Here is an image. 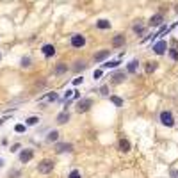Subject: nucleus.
Returning a JSON list of instances; mask_svg holds the SVG:
<instances>
[{
	"mask_svg": "<svg viewBox=\"0 0 178 178\" xmlns=\"http://www.w3.org/2000/svg\"><path fill=\"white\" fill-rule=\"evenodd\" d=\"M54 166H55V162L52 160V159H45V160H41L38 164V171L41 173V175H48V173H52Z\"/></svg>",
	"mask_w": 178,
	"mask_h": 178,
	"instance_id": "1",
	"label": "nucleus"
},
{
	"mask_svg": "<svg viewBox=\"0 0 178 178\" xmlns=\"http://www.w3.org/2000/svg\"><path fill=\"white\" fill-rule=\"evenodd\" d=\"M159 121H160L164 127H167V128L175 127V118H173V114L169 111H162L160 116H159Z\"/></svg>",
	"mask_w": 178,
	"mask_h": 178,
	"instance_id": "2",
	"label": "nucleus"
},
{
	"mask_svg": "<svg viewBox=\"0 0 178 178\" xmlns=\"http://www.w3.org/2000/svg\"><path fill=\"white\" fill-rule=\"evenodd\" d=\"M91 107H93V100H91V98H80V100L77 102V107H75V109H77L78 114H84V112H87Z\"/></svg>",
	"mask_w": 178,
	"mask_h": 178,
	"instance_id": "3",
	"label": "nucleus"
},
{
	"mask_svg": "<svg viewBox=\"0 0 178 178\" xmlns=\"http://www.w3.org/2000/svg\"><path fill=\"white\" fill-rule=\"evenodd\" d=\"M70 43H71L73 48H82V46H86V38H84L82 34H73Z\"/></svg>",
	"mask_w": 178,
	"mask_h": 178,
	"instance_id": "4",
	"label": "nucleus"
},
{
	"mask_svg": "<svg viewBox=\"0 0 178 178\" xmlns=\"http://www.w3.org/2000/svg\"><path fill=\"white\" fill-rule=\"evenodd\" d=\"M32 157H34V150H32V148H25V150L20 151V162H22V164L30 162V160H32Z\"/></svg>",
	"mask_w": 178,
	"mask_h": 178,
	"instance_id": "5",
	"label": "nucleus"
},
{
	"mask_svg": "<svg viewBox=\"0 0 178 178\" xmlns=\"http://www.w3.org/2000/svg\"><path fill=\"white\" fill-rule=\"evenodd\" d=\"M151 50L155 52L157 55H164L166 50H167V43H166V41H157V43L151 46Z\"/></svg>",
	"mask_w": 178,
	"mask_h": 178,
	"instance_id": "6",
	"label": "nucleus"
},
{
	"mask_svg": "<svg viewBox=\"0 0 178 178\" xmlns=\"http://www.w3.org/2000/svg\"><path fill=\"white\" fill-rule=\"evenodd\" d=\"M64 151H73L71 143H57L55 144V153H64Z\"/></svg>",
	"mask_w": 178,
	"mask_h": 178,
	"instance_id": "7",
	"label": "nucleus"
},
{
	"mask_svg": "<svg viewBox=\"0 0 178 178\" xmlns=\"http://www.w3.org/2000/svg\"><path fill=\"white\" fill-rule=\"evenodd\" d=\"M109 55H111V50H100V52H96L95 55H93V61H95V62H102V61H105Z\"/></svg>",
	"mask_w": 178,
	"mask_h": 178,
	"instance_id": "8",
	"label": "nucleus"
},
{
	"mask_svg": "<svg viewBox=\"0 0 178 178\" xmlns=\"http://www.w3.org/2000/svg\"><path fill=\"white\" fill-rule=\"evenodd\" d=\"M125 43H127V38H125L123 34H116V36L112 38V46H114V48H119V46H123Z\"/></svg>",
	"mask_w": 178,
	"mask_h": 178,
	"instance_id": "9",
	"label": "nucleus"
},
{
	"mask_svg": "<svg viewBox=\"0 0 178 178\" xmlns=\"http://www.w3.org/2000/svg\"><path fill=\"white\" fill-rule=\"evenodd\" d=\"M162 23H164V16H162L160 13H157V14H153V16L150 18V25L151 27H160Z\"/></svg>",
	"mask_w": 178,
	"mask_h": 178,
	"instance_id": "10",
	"label": "nucleus"
},
{
	"mask_svg": "<svg viewBox=\"0 0 178 178\" xmlns=\"http://www.w3.org/2000/svg\"><path fill=\"white\" fill-rule=\"evenodd\" d=\"M41 52H43V55L45 57H54L55 55V46L54 45H43V48H41Z\"/></svg>",
	"mask_w": 178,
	"mask_h": 178,
	"instance_id": "11",
	"label": "nucleus"
},
{
	"mask_svg": "<svg viewBox=\"0 0 178 178\" xmlns=\"http://www.w3.org/2000/svg\"><path fill=\"white\" fill-rule=\"evenodd\" d=\"M111 78H112V84H121L127 80V71H116Z\"/></svg>",
	"mask_w": 178,
	"mask_h": 178,
	"instance_id": "12",
	"label": "nucleus"
},
{
	"mask_svg": "<svg viewBox=\"0 0 178 178\" xmlns=\"http://www.w3.org/2000/svg\"><path fill=\"white\" fill-rule=\"evenodd\" d=\"M118 148H119V151H123V153H128L130 151V148H132V144H130V141L128 139H119V143H118Z\"/></svg>",
	"mask_w": 178,
	"mask_h": 178,
	"instance_id": "13",
	"label": "nucleus"
},
{
	"mask_svg": "<svg viewBox=\"0 0 178 178\" xmlns=\"http://www.w3.org/2000/svg\"><path fill=\"white\" fill-rule=\"evenodd\" d=\"M55 121L59 123V125H66V123L70 121V112H68V111L59 112V114H57V118H55Z\"/></svg>",
	"mask_w": 178,
	"mask_h": 178,
	"instance_id": "14",
	"label": "nucleus"
},
{
	"mask_svg": "<svg viewBox=\"0 0 178 178\" xmlns=\"http://www.w3.org/2000/svg\"><path fill=\"white\" fill-rule=\"evenodd\" d=\"M68 70H70V68H68L66 62H57V64H55V70H54V73H55V75H64Z\"/></svg>",
	"mask_w": 178,
	"mask_h": 178,
	"instance_id": "15",
	"label": "nucleus"
},
{
	"mask_svg": "<svg viewBox=\"0 0 178 178\" xmlns=\"http://www.w3.org/2000/svg\"><path fill=\"white\" fill-rule=\"evenodd\" d=\"M157 68H159V62H157V61H148V62H146V66H144V70H146L148 75H151V73L157 71Z\"/></svg>",
	"mask_w": 178,
	"mask_h": 178,
	"instance_id": "16",
	"label": "nucleus"
},
{
	"mask_svg": "<svg viewBox=\"0 0 178 178\" xmlns=\"http://www.w3.org/2000/svg\"><path fill=\"white\" fill-rule=\"evenodd\" d=\"M132 30L137 34V36H143V34H144V30H146V27H144V23L137 22V23H134V25H132Z\"/></svg>",
	"mask_w": 178,
	"mask_h": 178,
	"instance_id": "17",
	"label": "nucleus"
},
{
	"mask_svg": "<svg viewBox=\"0 0 178 178\" xmlns=\"http://www.w3.org/2000/svg\"><path fill=\"white\" fill-rule=\"evenodd\" d=\"M137 68H139V61H137V59H132L127 66V73H137Z\"/></svg>",
	"mask_w": 178,
	"mask_h": 178,
	"instance_id": "18",
	"label": "nucleus"
},
{
	"mask_svg": "<svg viewBox=\"0 0 178 178\" xmlns=\"http://www.w3.org/2000/svg\"><path fill=\"white\" fill-rule=\"evenodd\" d=\"M96 29H100V30H107V29H111V22L102 18V20H98V22H96Z\"/></svg>",
	"mask_w": 178,
	"mask_h": 178,
	"instance_id": "19",
	"label": "nucleus"
},
{
	"mask_svg": "<svg viewBox=\"0 0 178 178\" xmlns=\"http://www.w3.org/2000/svg\"><path fill=\"white\" fill-rule=\"evenodd\" d=\"M86 68H87V64H86V61H77L75 62V66H73V71H84V70H86Z\"/></svg>",
	"mask_w": 178,
	"mask_h": 178,
	"instance_id": "20",
	"label": "nucleus"
},
{
	"mask_svg": "<svg viewBox=\"0 0 178 178\" xmlns=\"http://www.w3.org/2000/svg\"><path fill=\"white\" fill-rule=\"evenodd\" d=\"M57 139H59V132H57V130H52V132L46 135V141H48V143H57Z\"/></svg>",
	"mask_w": 178,
	"mask_h": 178,
	"instance_id": "21",
	"label": "nucleus"
},
{
	"mask_svg": "<svg viewBox=\"0 0 178 178\" xmlns=\"http://www.w3.org/2000/svg\"><path fill=\"white\" fill-rule=\"evenodd\" d=\"M20 66H22V68H30V66H32V59H30L29 55L22 57V61H20Z\"/></svg>",
	"mask_w": 178,
	"mask_h": 178,
	"instance_id": "22",
	"label": "nucleus"
},
{
	"mask_svg": "<svg viewBox=\"0 0 178 178\" xmlns=\"http://www.w3.org/2000/svg\"><path fill=\"white\" fill-rule=\"evenodd\" d=\"M38 123H39V118H38V116L27 118V125H29V127H34V125H38Z\"/></svg>",
	"mask_w": 178,
	"mask_h": 178,
	"instance_id": "23",
	"label": "nucleus"
},
{
	"mask_svg": "<svg viewBox=\"0 0 178 178\" xmlns=\"http://www.w3.org/2000/svg\"><path fill=\"white\" fill-rule=\"evenodd\" d=\"M111 102H112L116 107H123V100L119 98V96H111Z\"/></svg>",
	"mask_w": 178,
	"mask_h": 178,
	"instance_id": "24",
	"label": "nucleus"
},
{
	"mask_svg": "<svg viewBox=\"0 0 178 178\" xmlns=\"http://www.w3.org/2000/svg\"><path fill=\"white\" fill-rule=\"evenodd\" d=\"M118 64H119V61H107V62H103L102 66L103 68H116Z\"/></svg>",
	"mask_w": 178,
	"mask_h": 178,
	"instance_id": "25",
	"label": "nucleus"
},
{
	"mask_svg": "<svg viewBox=\"0 0 178 178\" xmlns=\"http://www.w3.org/2000/svg\"><path fill=\"white\" fill-rule=\"evenodd\" d=\"M46 100L48 102H57L59 100V95H57V93H50V95H46Z\"/></svg>",
	"mask_w": 178,
	"mask_h": 178,
	"instance_id": "26",
	"label": "nucleus"
},
{
	"mask_svg": "<svg viewBox=\"0 0 178 178\" xmlns=\"http://www.w3.org/2000/svg\"><path fill=\"white\" fill-rule=\"evenodd\" d=\"M68 178H82V175H80V171H78V169H73V171L68 175Z\"/></svg>",
	"mask_w": 178,
	"mask_h": 178,
	"instance_id": "27",
	"label": "nucleus"
},
{
	"mask_svg": "<svg viewBox=\"0 0 178 178\" xmlns=\"http://www.w3.org/2000/svg\"><path fill=\"white\" fill-rule=\"evenodd\" d=\"M169 57H171L173 61H178V50H175V48H171V50H169Z\"/></svg>",
	"mask_w": 178,
	"mask_h": 178,
	"instance_id": "28",
	"label": "nucleus"
},
{
	"mask_svg": "<svg viewBox=\"0 0 178 178\" xmlns=\"http://www.w3.org/2000/svg\"><path fill=\"white\" fill-rule=\"evenodd\" d=\"M100 95L102 96H109V86H102L100 87Z\"/></svg>",
	"mask_w": 178,
	"mask_h": 178,
	"instance_id": "29",
	"label": "nucleus"
},
{
	"mask_svg": "<svg viewBox=\"0 0 178 178\" xmlns=\"http://www.w3.org/2000/svg\"><path fill=\"white\" fill-rule=\"evenodd\" d=\"M25 125H16V127H14V132H25Z\"/></svg>",
	"mask_w": 178,
	"mask_h": 178,
	"instance_id": "30",
	"label": "nucleus"
},
{
	"mask_svg": "<svg viewBox=\"0 0 178 178\" xmlns=\"http://www.w3.org/2000/svg\"><path fill=\"white\" fill-rule=\"evenodd\" d=\"M73 93H75V91H71V89H68L66 93H64V100H68V98H71V96H73Z\"/></svg>",
	"mask_w": 178,
	"mask_h": 178,
	"instance_id": "31",
	"label": "nucleus"
},
{
	"mask_svg": "<svg viewBox=\"0 0 178 178\" xmlns=\"http://www.w3.org/2000/svg\"><path fill=\"white\" fill-rule=\"evenodd\" d=\"M169 176H171V178H178V169H171V171H169Z\"/></svg>",
	"mask_w": 178,
	"mask_h": 178,
	"instance_id": "32",
	"label": "nucleus"
},
{
	"mask_svg": "<svg viewBox=\"0 0 178 178\" xmlns=\"http://www.w3.org/2000/svg\"><path fill=\"white\" fill-rule=\"evenodd\" d=\"M84 82V78L82 77H77L75 80H73V86H78V84H82Z\"/></svg>",
	"mask_w": 178,
	"mask_h": 178,
	"instance_id": "33",
	"label": "nucleus"
},
{
	"mask_svg": "<svg viewBox=\"0 0 178 178\" xmlns=\"http://www.w3.org/2000/svg\"><path fill=\"white\" fill-rule=\"evenodd\" d=\"M102 75H103V71H102V70H96V71L93 73V77H95V78H100Z\"/></svg>",
	"mask_w": 178,
	"mask_h": 178,
	"instance_id": "34",
	"label": "nucleus"
},
{
	"mask_svg": "<svg viewBox=\"0 0 178 178\" xmlns=\"http://www.w3.org/2000/svg\"><path fill=\"white\" fill-rule=\"evenodd\" d=\"M18 150H20V144H13L11 146V151H18Z\"/></svg>",
	"mask_w": 178,
	"mask_h": 178,
	"instance_id": "35",
	"label": "nucleus"
},
{
	"mask_svg": "<svg viewBox=\"0 0 178 178\" xmlns=\"http://www.w3.org/2000/svg\"><path fill=\"white\" fill-rule=\"evenodd\" d=\"M16 176H20V171H13L11 173V178H16Z\"/></svg>",
	"mask_w": 178,
	"mask_h": 178,
	"instance_id": "36",
	"label": "nucleus"
},
{
	"mask_svg": "<svg viewBox=\"0 0 178 178\" xmlns=\"http://www.w3.org/2000/svg\"><path fill=\"white\" fill-rule=\"evenodd\" d=\"M175 11H176V13H178V4H176V6H175Z\"/></svg>",
	"mask_w": 178,
	"mask_h": 178,
	"instance_id": "37",
	"label": "nucleus"
},
{
	"mask_svg": "<svg viewBox=\"0 0 178 178\" xmlns=\"http://www.w3.org/2000/svg\"><path fill=\"white\" fill-rule=\"evenodd\" d=\"M2 166H4V160H0V167H2Z\"/></svg>",
	"mask_w": 178,
	"mask_h": 178,
	"instance_id": "38",
	"label": "nucleus"
},
{
	"mask_svg": "<svg viewBox=\"0 0 178 178\" xmlns=\"http://www.w3.org/2000/svg\"><path fill=\"white\" fill-rule=\"evenodd\" d=\"M0 57H2V54H0Z\"/></svg>",
	"mask_w": 178,
	"mask_h": 178,
	"instance_id": "39",
	"label": "nucleus"
}]
</instances>
